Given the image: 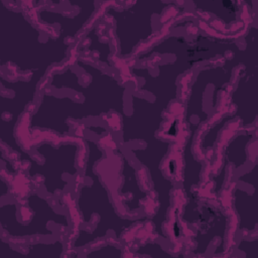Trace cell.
<instances>
[{
    "label": "cell",
    "instance_id": "ba28073f",
    "mask_svg": "<svg viewBox=\"0 0 258 258\" xmlns=\"http://www.w3.org/2000/svg\"><path fill=\"white\" fill-rule=\"evenodd\" d=\"M257 243V237L254 238H241L236 245V250L240 251L244 256H254L255 245Z\"/></svg>",
    "mask_w": 258,
    "mask_h": 258
},
{
    "label": "cell",
    "instance_id": "7a4b0ae2",
    "mask_svg": "<svg viewBox=\"0 0 258 258\" xmlns=\"http://www.w3.org/2000/svg\"><path fill=\"white\" fill-rule=\"evenodd\" d=\"M26 203L34 212L33 218L27 224H21L16 218V203L1 204V227L2 233L6 232L9 237L23 238L35 235H52L53 231L46 227L48 222H53L62 227H70V220L67 214L56 213L48 202L38 192H30Z\"/></svg>",
    "mask_w": 258,
    "mask_h": 258
},
{
    "label": "cell",
    "instance_id": "5b68a950",
    "mask_svg": "<svg viewBox=\"0 0 258 258\" xmlns=\"http://www.w3.org/2000/svg\"><path fill=\"white\" fill-rule=\"evenodd\" d=\"M63 242L61 239H56L53 242L43 243L35 242L30 243L25 247V251L21 252L22 254L28 256H37V257H61L64 252Z\"/></svg>",
    "mask_w": 258,
    "mask_h": 258
},
{
    "label": "cell",
    "instance_id": "9c48e42d",
    "mask_svg": "<svg viewBox=\"0 0 258 258\" xmlns=\"http://www.w3.org/2000/svg\"><path fill=\"white\" fill-rule=\"evenodd\" d=\"M257 166H258V163H257V161H255L254 164H253V166H252V168L249 169V170H247L246 172L240 174L237 179H238L239 181H241V182H243V183H246V184H249V185H251L253 188H255V178H256V177H255V173H256V168H257Z\"/></svg>",
    "mask_w": 258,
    "mask_h": 258
},
{
    "label": "cell",
    "instance_id": "52a82bcc",
    "mask_svg": "<svg viewBox=\"0 0 258 258\" xmlns=\"http://www.w3.org/2000/svg\"><path fill=\"white\" fill-rule=\"evenodd\" d=\"M85 257H121L123 256V249L115 243H105L94 249L87 250L84 254Z\"/></svg>",
    "mask_w": 258,
    "mask_h": 258
},
{
    "label": "cell",
    "instance_id": "277c9868",
    "mask_svg": "<svg viewBox=\"0 0 258 258\" xmlns=\"http://www.w3.org/2000/svg\"><path fill=\"white\" fill-rule=\"evenodd\" d=\"M233 211L238 220L237 230L239 232H256L257 231V216L254 203V191L249 192L236 184L232 190L231 197Z\"/></svg>",
    "mask_w": 258,
    "mask_h": 258
},
{
    "label": "cell",
    "instance_id": "3957f363",
    "mask_svg": "<svg viewBox=\"0 0 258 258\" xmlns=\"http://www.w3.org/2000/svg\"><path fill=\"white\" fill-rule=\"evenodd\" d=\"M34 150L42 157L43 163L28 169V176L32 178L34 175H41L43 186L49 196L63 190L67 181L61 178L62 174L75 176L78 172L76 160L80 150L79 143L67 142L54 147L49 142H41L34 146Z\"/></svg>",
    "mask_w": 258,
    "mask_h": 258
},
{
    "label": "cell",
    "instance_id": "6da1fadb",
    "mask_svg": "<svg viewBox=\"0 0 258 258\" xmlns=\"http://www.w3.org/2000/svg\"><path fill=\"white\" fill-rule=\"evenodd\" d=\"M86 145L88 147V156H87V166H86V173L90 175L92 179V184L87 186L80 187V192L90 197V199L94 202H90L89 206H85L83 208L78 209L80 213V217L82 219V223L85 225H90L92 221V216L97 213L99 216V223L96 228L90 233V238L87 239L86 245L91 243L97 239H100L106 235L108 230L112 229L115 232L116 238L119 239L121 233L142 222L149 221V217H141L136 219H122L120 218L115 209L113 207V203L110 200L109 191L101 181L100 176L98 173L94 172L95 162L101 159L104 156L103 150L100 148L99 143L91 138H85Z\"/></svg>",
    "mask_w": 258,
    "mask_h": 258
},
{
    "label": "cell",
    "instance_id": "8992f818",
    "mask_svg": "<svg viewBox=\"0 0 258 258\" xmlns=\"http://www.w3.org/2000/svg\"><path fill=\"white\" fill-rule=\"evenodd\" d=\"M136 256H149V257H160V256H174V254L167 251L160 243L157 242H145L136 246L133 250Z\"/></svg>",
    "mask_w": 258,
    "mask_h": 258
}]
</instances>
